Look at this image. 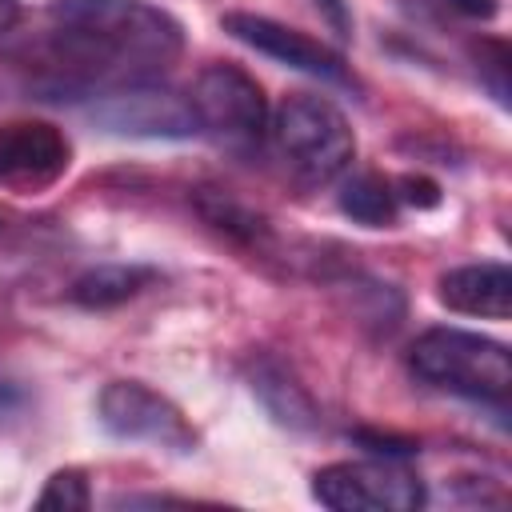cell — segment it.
<instances>
[{
  "instance_id": "obj_1",
  "label": "cell",
  "mask_w": 512,
  "mask_h": 512,
  "mask_svg": "<svg viewBox=\"0 0 512 512\" xmlns=\"http://www.w3.org/2000/svg\"><path fill=\"white\" fill-rule=\"evenodd\" d=\"M44 72L32 80L48 100H88L96 92L156 80L184 52V28L148 0H52Z\"/></svg>"
},
{
  "instance_id": "obj_2",
  "label": "cell",
  "mask_w": 512,
  "mask_h": 512,
  "mask_svg": "<svg viewBox=\"0 0 512 512\" xmlns=\"http://www.w3.org/2000/svg\"><path fill=\"white\" fill-rule=\"evenodd\" d=\"M408 368L416 372V380L440 392L492 408L496 424H504L508 388H512V356L500 340H488L464 328H428L416 336L408 352Z\"/></svg>"
},
{
  "instance_id": "obj_3",
  "label": "cell",
  "mask_w": 512,
  "mask_h": 512,
  "mask_svg": "<svg viewBox=\"0 0 512 512\" xmlns=\"http://www.w3.org/2000/svg\"><path fill=\"white\" fill-rule=\"evenodd\" d=\"M268 136L284 168L308 188L340 180L356 160V136H352L348 116L332 100L312 96V92H292L276 108Z\"/></svg>"
},
{
  "instance_id": "obj_4",
  "label": "cell",
  "mask_w": 512,
  "mask_h": 512,
  "mask_svg": "<svg viewBox=\"0 0 512 512\" xmlns=\"http://www.w3.org/2000/svg\"><path fill=\"white\" fill-rule=\"evenodd\" d=\"M192 112L200 132L236 156H252L268 140V100L264 88L236 64H212L192 84Z\"/></svg>"
},
{
  "instance_id": "obj_5",
  "label": "cell",
  "mask_w": 512,
  "mask_h": 512,
  "mask_svg": "<svg viewBox=\"0 0 512 512\" xmlns=\"http://www.w3.org/2000/svg\"><path fill=\"white\" fill-rule=\"evenodd\" d=\"M312 500L332 512H416L424 504V480L400 460H340L312 476Z\"/></svg>"
},
{
  "instance_id": "obj_6",
  "label": "cell",
  "mask_w": 512,
  "mask_h": 512,
  "mask_svg": "<svg viewBox=\"0 0 512 512\" xmlns=\"http://www.w3.org/2000/svg\"><path fill=\"white\" fill-rule=\"evenodd\" d=\"M96 420L116 440L152 444L172 456H192L200 444L188 416L144 380H108L96 396Z\"/></svg>"
},
{
  "instance_id": "obj_7",
  "label": "cell",
  "mask_w": 512,
  "mask_h": 512,
  "mask_svg": "<svg viewBox=\"0 0 512 512\" xmlns=\"http://www.w3.org/2000/svg\"><path fill=\"white\" fill-rule=\"evenodd\" d=\"M84 116L112 136H132V140H192V136H200L192 100L172 88H160L152 80L120 84V88L88 96Z\"/></svg>"
},
{
  "instance_id": "obj_8",
  "label": "cell",
  "mask_w": 512,
  "mask_h": 512,
  "mask_svg": "<svg viewBox=\"0 0 512 512\" xmlns=\"http://www.w3.org/2000/svg\"><path fill=\"white\" fill-rule=\"evenodd\" d=\"M72 164L68 136L48 120H4L0 124V188L16 196L48 192Z\"/></svg>"
},
{
  "instance_id": "obj_9",
  "label": "cell",
  "mask_w": 512,
  "mask_h": 512,
  "mask_svg": "<svg viewBox=\"0 0 512 512\" xmlns=\"http://www.w3.org/2000/svg\"><path fill=\"white\" fill-rule=\"evenodd\" d=\"M220 24H224V32L232 40L248 44L252 52H260V56L292 68V72H304V76H316V80H328V84H352V72L344 68V60L328 44H320V40H312V36L272 20V16L224 12Z\"/></svg>"
},
{
  "instance_id": "obj_10",
  "label": "cell",
  "mask_w": 512,
  "mask_h": 512,
  "mask_svg": "<svg viewBox=\"0 0 512 512\" xmlns=\"http://www.w3.org/2000/svg\"><path fill=\"white\" fill-rule=\"evenodd\" d=\"M436 296L452 312L480 316V320H508V312H512V272L500 260L460 264V268H448L440 276Z\"/></svg>"
},
{
  "instance_id": "obj_11",
  "label": "cell",
  "mask_w": 512,
  "mask_h": 512,
  "mask_svg": "<svg viewBox=\"0 0 512 512\" xmlns=\"http://www.w3.org/2000/svg\"><path fill=\"white\" fill-rule=\"evenodd\" d=\"M252 392H256V400L264 404V412H268L276 424L292 428V432H308V428H316V420H320V412H316L308 388H304L284 364H276V360H260V364L252 368Z\"/></svg>"
},
{
  "instance_id": "obj_12",
  "label": "cell",
  "mask_w": 512,
  "mask_h": 512,
  "mask_svg": "<svg viewBox=\"0 0 512 512\" xmlns=\"http://www.w3.org/2000/svg\"><path fill=\"white\" fill-rule=\"evenodd\" d=\"M152 280H156V268H148V264H96L72 280L68 296H72V304L100 312V308H116V304L140 296Z\"/></svg>"
},
{
  "instance_id": "obj_13",
  "label": "cell",
  "mask_w": 512,
  "mask_h": 512,
  "mask_svg": "<svg viewBox=\"0 0 512 512\" xmlns=\"http://www.w3.org/2000/svg\"><path fill=\"white\" fill-rule=\"evenodd\" d=\"M340 212L352 216L356 224L364 228H392L396 216H400V200H396V188L372 172L364 176H352L340 192Z\"/></svg>"
},
{
  "instance_id": "obj_14",
  "label": "cell",
  "mask_w": 512,
  "mask_h": 512,
  "mask_svg": "<svg viewBox=\"0 0 512 512\" xmlns=\"http://www.w3.org/2000/svg\"><path fill=\"white\" fill-rule=\"evenodd\" d=\"M200 216H204L212 228H220V232H228V236H236V240H248V244H256V240L268 232V224H264L256 212H248L244 204L228 200L224 192L200 196Z\"/></svg>"
},
{
  "instance_id": "obj_15",
  "label": "cell",
  "mask_w": 512,
  "mask_h": 512,
  "mask_svg": "<svg viewBox=\"0 0 512 512\" xmlns=\"http://www.w3.org/2000/svg\"><path fill=\"white\" fill-rule=\"evenodd\" d=\"M36 508H60V512H84L92 508V488L80 468H60L48 476V484L36 496Z\"/></svg>"
},
{
  "instance_id": "obj_16",
  "label": "cell",
  "mask_w": 512,
  "mask_h": 512,
  "mask_svg": "<svg viewBox=\"0 0 512 512\" xmlns=\"http://www.w3.org/2000/svg\"><path fill=\"white\" fill-rule=\"evenodd\" d=\"M24 412H28V388L8 372H0V428L16 424Z\"/></svg>"
},
{
  "instance_id": "obj_17",
  "label": "cell",
  "mask_w": 512,
  "mask_h": 512,
  "mask_svg": "<svg viewBox=\"0 0 512 512\" xmlns=\"http://www.w3.org/2000/svg\"><path fill=\"white\" fill-rule=\"evenodd\" d=\"M400 188H404V192H396V200H408V204H416V208H436V204H440V188H436L428 176H404Z\"/></svg>"
},
{
  "instance_id": "obj_18",
  "label": "cell",
  "mask_w": 512,
  "mask_h": 512,
  "mask_svg": "<svg viewBox=\"0 0 512 512\" xmlns=\"http://www.w3.org/2000/svg\"><path fill=\"white\" fill-rule=\"evenodd\" d=\"M356 440H360L368 452L388 456V460H404V456H412V452H416V444H412V440H392V436H376V432H360Z\"/></svg>"
},
{
  "instance_id": "obj_19",
  "label": "cell",
  "mask_w": 512,
  "mask_h": 512,
  "mask_svg": "<svg viewBox=\"0 0 512 512\" xmlns=\"http://www.w3.org/2000/svg\"><path fill=\"white\" fill-rule=\"evenodd\" d=\"M440 4H448L452 12H460V16H472V20H492L496 16V0H440Z\"/></svg>"
},
{
  "instance_id": "obj_20",
  "label": "cell",
  "mask_w": 512,
  "mask_h": 512,
  "mask_svg": "<svg viewBox=\"0 0 512 512\" xmlns=\"http://www.w3.org/2000/svg\"><path fill=\"white\" fill-rule=\"evenodd\" d=\"M324 16H328V24L340 32V36H348L352 32V20H348V8H344V0H312Z\"/></svg>"
},
{
  "instance_id": "obj_21",
  "label": "cell",
  "mask_w": 512,
  "mask_h": 512,
  "mask_svg": "<svg viewBox=\"0 0 512 512\" xmlns=\"http://www.w3.org/2000/svg\"><path fill=\"white\" fill-rule=\"evenodd\" d=\"M20 16H24L20 0H0V36H8L20 24Z\"/></svg>"
}]
</instances>
